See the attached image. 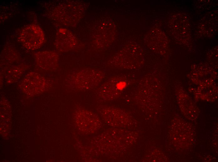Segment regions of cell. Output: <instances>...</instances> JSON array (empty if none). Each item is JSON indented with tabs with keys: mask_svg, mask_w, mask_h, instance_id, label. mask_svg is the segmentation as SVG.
<instances>
[{
	"mask_svg": "<svg viewBox=\"0 0 218 162\" xmlns=\"http://www.w3.org/2000/svg\"><path fill=\"white\" fill-rule=\"evenodd\" d=\"M126 79L123 76L115 75L109 78L99 88L100 95H115L123 90L127 85Z\"/></svg>",
	"mask_w": 218,
	"mask_h": 162,
	"instance_id": "cell-4",
	"label": "cell"
},
{
	"mask_svg": "<svg viewBox=\"0 0 218 162\" xmlns=\"http://www.w3.org/2000/svg\"><path fill=\"white\" fill-rule=\"evenodd\" d=\"M75 39L72 33L65 28H61L56 36L55 45L57 49L61 52L73 49L76 45Z\"/></svg>",
	"mask_w": 218,
	"mask_h": 162,
	"instance_id": "cell-5",
	"label": "cell"
},
{
	"mask_svg": "<svg viewBox=\"0 0 218 162\" xmlns=\"http://www.w3.org/2000/svg\"><path fill=\"white\" fill-rule=\"evenodd\" d=\"M105 76L104 73L100 70L85 68L70 74L67 77V83L73 89L87 90L99 86Z\"/></svg>",
	"mask_w": 218,
	"mask_h": 162,
	"instance_id": "cell-1",
	"label": "cell"
},
{
	"mask_svg": "<svg viewBox=\"0 0 218 162\" xmlns=\"http://www.w3.org/2000/svg\"><path fill=\"white\" fill-rule=\"evenodd\" d=\"M21 65L16 66L8 70L6 76L7 81L12 83L19 79L25 69Z\"/></svg>",
	"mask_w": 218,
	"mask_h": 162,
	"instance_id": "cell-7",
	"label": "cell"
},
{
	"mask_svg": "<svg viewBox=\"0 0 218 162\" xmlns=\"http://www.w3.org/2000/svg\"><path fill=\"white\" fill-rule=\"evenodd\" d=\"M59 57L55 52L45 50L38 52L35 55L36 64L42 69L52 71L57 68Z\"/></svg>",
	"mask_w": 218,
	"mask_h": 162,
	"instance_id": "cell-3",
	"label": "cell"
},
{
	"mask_svg": "<svg viewBox=\"0 0 218 162\" xmlns=\"http://www.w3.org/2000/svg\"><path fill=\"white\" fill-rule=\"evenodd\" d=\"M18 39L25 48L34 50L43 45L45 38L43 31L39 26L31 24L26 26L22 29Z\"/></svg>",
	"mask_w": 218,
	"mask_h": 162,
	"instance_id": "cell-2",
	"label": "cell"
},
{
	"mask_svg": "<svg viewBox=\"0 0 218 162\" xmlns=\"http://www.w3.org/2000/svg\"><path fill=\"white\" fill-rule=\"evenodd\" d=\"M45 78L35 72L28 73L21 81L19 86L23 89H42L48 86Z\"/></svg>",
	"mask_w": 218,
	"mask_h": 162,
	"instance_id": "cell-6",
	"label": "cell"
}]
</instances>
